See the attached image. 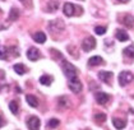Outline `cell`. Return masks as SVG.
<instances>
[{
	"mask_svg": "<svg viewBox=\"0 0 134 130\" xmlns=\"http://www.w3.org/2000/svg\"><path fill=\"white\" fill-rule=\"evenodd\" d=\"M63 71L65 74V77H68V79H73V78H77L78 77V70L77 68L68 63V61H63Z\"/></svg>",
	"mask_w": 134,
	"mask_h": 130,
	"instance_id": "obj_1",
	"label": "cell"
},
{
	"mask_svg": "<svg viewBox=\"0 0 134 130\" xmlns=\"http://www.w3.org/2000/svg\"><path fill=\"white\" fill-rule=\"evenodd\" d=\"M133 79H134L133 74H132L130 71H128V70H124V71H121V73L119 74V84H120L121 87H125L128 83H130Z\"/></svg>",
	"mask_w": 134,
	"mask_h": 130,
	"instance_id": "obj_2",
	"label": "cell"
},
{
	"mask_svg": "<svg viewBox=\"0 0 134 130\" xmlns=\"http://www.w3.org/2000/svg\"><path fill=\"white\" fill-rule=\"evenodd\" d=\"M68 86H69V89L72 91L73 93H79L82 91V83H81V80H79L78 77L73 78V79H69Z\"/></svg>",
	"mask_w": 134,
	"mask_h": 130,
	"instance_id": "obj_3",
	"label": "cell"
},
{
	"mask_svg": "<svg viewBox=\"0 0 134 130\" xmlns=\"http://www.w3.org/2000/svg\"><path fill=\"white\" fill-rule=\"evenodd\" d=\"M96 47V40L93 37H87L82 42V49L84 51H91Z\"/></svg>",
	"mask_w": 134,
	"mask_h": 130,
	"instance_id": "obj_4",
	"label": "cell"
},
{
	"mask_svg": "<svg viewBox=\"0 0 134 130\" xmlns=\"http://www.w3.org/2000/svg\"><path fill=\"white\" fill-rule=\"evenodd\" d=\"M94 98L97 101V103H100V105H106L109 100H110V96L107 94V93H105V92H96L94 93Z\"/></svg>",
	"mask_w": 134,
	"mask_h": 130,
	"instance_id": "obj_5",
	"label": "cell"
},
{
	"mask_svg": "<svg viewBox=\"0 0 134 130\" xmlns=\"http://www.w3.org/2000/svg\"><path fill=\"white\" fill-rule=\"evenodd\" d=\"M27 126L30 130H40V120L36 116H32L27 120Z\"/></svg>",
	"mask_w": 134,
	"mask_h": 130,
	"instance_id": "obj_6",
	"label": "cell"
},
{
	"mask_svg": "<svg viewBox=\"0 0 134 130\" xmlns=\"http://www.w3.org/2000/svg\"><path fill=\"white\" fill-rule=\"evenodd\" d=\"M27 58H28V60H31V61L38 60V59L41 58L40 51L37 50L36 47H31V49H28V51H27Z\"/></svg>",
	"mask_w": 134,
	"mask_h": 130,
	"instance_id": "obj_7",
	"label": "cell"
},
{
	"mask_svg": "<svg viewBox=\"0 0 134 130\" xmlns=\"http://www.w3.org/2000/svg\"><path fill=\"white\" fill-rule=\"evenodd\" d=\"M75 9H77V7L72 4V3H66V4H64V8H63V12H64V14L66 15V17H73L75 13Z\"/></svg>",
	"mask_w": 134,
	"mask_h": 130,
	"instance_id": "obj_8",
	"label": "cell"
},
{
	"mask_svg": "<svg viewBox=\"0 0 134 130\" xmlns=\"http://www.w3.org/2000/svg\"><path fill=\"white\" fill-rule=\"evenodd\" d=\"M121 20H123V24L128 28H132L134 26V18L130 15V14H125L121 17Z\"/></svg>",
	"mask_w": 134,
	"mask_h": 130,
	"instance_id": "obj_9",
	"label": "cell"
},
{
	"mask_svg": "<svg viewBox=\"0 0 134 130\" xmlns=\"http://www.w3.org/2000/svg\"><path fill=\"white\" fill-rule=\"evenodd\" d=\"M113 124L114 126L118 130H123L125 126H126V120H123V119H118V117H114L113 119Z\"/></svg>",
	"mask_w": 134,
	"mask_h": 130,
	"instance_id": "obj_10",
	"label": "cell"
},
{
	"mask_svg": "<svg viewBox=\"0 0 134 130\" xmlns=\"http://www.w3.org/2000/svg\"><path fill=\"white\" fill-rule=\"evenodd\" d=\"M98 78H100V80H102L103 83H109L110 79L113 78V73L111 71H100Z\"/></svg>",
	"mask_w": 134,
	"mask_h": 130,
	"instance_id": "obj_11",
	"label": "cell"
},
{
	"mask_svg": "<svg viewBox=\"0 0 134 130\" xmlns=\"http://www.w3.org/2000/svg\"><path fill=\"white\" fill-rule=\"evenodd\" d=\"M116 38L120 41V42H124V41H128L129 40V36H128V33L125 32V31H123V30H118L116 31Z\"/></svg>",
	"mask_w": 134,
	"mask_h": 130,
	"instance_id": "obj_12",
	"label": "cell"
},
{
	"mask_svg": "<svg viewBox=\"0 0 134 130\" xmlns=\"http://www.w3.org/2000/svg\"><path fill=\"white\" fill-rule=\"evenodd\" d=\"M32 37H33V40L36 42H38V43H43L46 41V35L43 32H36V33H33Z\"/></svg>",
	"mask_w": 134,
	"mask_h": 130,
	"instance_id": "obj_13",
	"label": "cell"
},
{
	"mask_svg": "<svg viewBox=\"0 0 134 130\" xmlns=\"http://www.w3.org/2000/svg\"><path fill=\"white\" fill-rule=\"evenodd\" d=\"M100 64H103V59L101 56H92L88 60V65H91V66H96V65H100Z\"/></svg>",
	"mask_w": 134,
	"mask_h": 130,
	"instance_id": "obj_14",
	"label": "cell"
},
{
	"mask_svg": "<svg viewBox=\"0 0 134 130\" xmlns=\"http://www.w3.org/2000/svg\"><path fill=\"white\" fill-rule=\"evenodd\" d=\"M26 101H27V103H28L31 107H37V106H38V100H37L35 96H32V94H27V96H26Z\"/></svg>",
	"mask_w": 134,
	"mask_h": 130,
	"instance_id": "obj_15",
	"label": "cell"
},
{
	"mask_svg": "<svg viewBox=\"0 0 134 130\" xmlns=\"http://www.w3.org/2000/svg\"><path fill=\"white\" fill-rule=\"evenodd\" d=\"M13 69H14V71H15L17 74H19V75H23V74L27 73V68H26L23 64H15V65L13 66Z\"/></svg>",
	"mask_w": 134,
	"mask_h": 130,
	"instance_id": "obj_16",
	"label": "cell"
},
{
	"mask_svg": "<svg viewBox=\"0 0 134 130\" xmlns=\"http://www.w3.org/2000/svg\"><path fill=\"white\" fill-rule=\"evenodd\" d=\"M124 55L125 56H128V58H130V59H133L134 58V45H130V46H128V47H125L123 50Z\"/></svg>",
	"mask_w": 134,
	"mask_h": 130,
	"instance_id": "obj_17",
	"label": "cell"
},
{
	"mask_svg": "<svg viewBox=\"0 0 134 130\" xmlns=\"http://www.w3.org/2000/svg\"><path fill=\"white\" fill-rule=\"evenodd\" d=\"M18 17H19V10L15 9V8H12L10 13H9V20L14 22V20L18 19Z\"/></svg>",
	"mask_w": 134,
	"mask_h": 130,
	"instance_id": "obj_18",
	"label": "cell"
},
{
	"mask_svg": "<svg viewBox=\"0 0 134 130\" xmlns=\"http://www.w3.org/2000/svg\"><path fill=\"white\" fill-rule=\"evenodd\" d=\"M52 82V77H50V75H42L41 78H40V83L41 84H43V86H50Z\"/></svg>",
	"mask_w": 134,
	"mask_h": 130,
	"instance_id": "obj_19",
	"label": "cell"
},
{
	"mask_svg": "<svg viewBox=\"0 0 134 130\" xmlns=\"http://www.w3.org/2000/svg\"><path fill=\"white\" fill-rule=\"evenodd\" d=\"M59 8V1H50L49 3V5H47V10L50 12V13H54V12H56Z\"/></svg>",
	"mask_w": 134,
	"mask_h": 130,
	"instance_id": "obj_20",
	"label": "cell"
},
{
	"mask_svg": "<svg viewBox=\"0 0 134 130\" xmlns=\"http://www.w3.org/2000/svg\"><path fill=\"white\" fill-rule=\"evenodd\" d=\"M18 102L17 101H12L10 103H9V110L12 111V114H14V115H17L18 114Z\"/></svg>",
	"mask_w": 134,
	"mask_h": 130,
	"instance_id": "obj_21",
	"label": "cell"
},
{
	"mask_svg": "<svg viewBox=\"0 0 134 130\" xmlns=\"http://www.w3.org/2000/svg\"><path fill=\"white\" fill-rule=\"evenodd\" d=\"M94 120H96V122H105V121H106V115L102 114V112L96 114V115H94Z\"/></svg>",
	"mask_w": 134,
	"mask_h": 130,
	"instance_id": "obj_22",
	"label": "cell"
},
{
	"mask_svg": "<svg viewBox=\"0 0 134 130\" xmlns=\"http://www.w3.org/2000/svg\"><path fill=\"white\" fill-rule=\"evenodd\" d=\"M58 103H59V107L64 109V107H66V106H68L69 101H68V98H66V97H60V98H59V101H58Z\"/></svg>",
	"mask_w": 134,
	"mask_h": 130,
	"instance_id": "obj_23",
	"label": "cell"
},
{
	"mask_svg": "<svg viewBox=\"0 0 134 130\" xmlns=\"http://www.w3.org/2000/svg\"><path fill=\"white\" fill-rule=\"evenodd\" d=\"M59 124H60V122H59V120H58V119H51V120L47 122V126L54 129V128H58V126H59Z\"/></svg>",
	"mask_w": 134,
	"mask_h": 130,
	"instance_id": "obj_24",
	"label": "cell"
},
{
	"mask_svg": "<svg viewBox=\"0 0 134 130\" xmlns=\"http://www.w3.org/2000/svg\"><path fill=\"white\" fill-rule=\"evenodd\" d=\"M7 54H8V50L4 46H0V60H5L7 59Z\"/></svg>",
	"mask_w": 134,
	"mask_h": 130,
	"instance_id": "obj_25",
	"label": "cell"
},
{
	"mask_svg": "<svg viewBox=\"0 0 134 130\" xmlns=\"http://www.w3.org/2000/svg\"><path fill=\"white\" fill-rule=\"evenodd\" d=\"M94 32H96V35L102 36V35H105V32H106V27H100V26H97V27L94 28Z\"/></svg>",
	"mask_w": 134,
	"mask_h": 130,
	"instance_id": "obj_26",
	"label": "cell"
},
{
	"mask_svg": "<svg viewBox=\"0 0 134 130\" xmlns=\"http://www.w3.org/2000/svg\"><path fill=\"white\" fill-rule=\"evenodd\" d=\"M119 1H121V3H128L129 0H119Z\"/></svg>",
	"mask_w": 134,
	"mask_h": 130,
	"instance_id": "obj_27",
	"label": "cell"
},
{
	"mask_svg": "<svg viewBox=\"0 0 134 130\" xmlns=\"http://www.w3.org/2000/svg\"><path fill=\"white\" fill-rule=\"evenodd\" d=\"M0 30H5V26H0Z\"/></svg>",
	"mask_w": 134,
	"mask_h": 130,
	"instance_id": "obj_28",
	"label": "cell"
},
{
	"mask_svg": "<svg viewBox=\"0 0 134 130\" xmlns=\"http://www.w3.org/2000/svg\"><path fill=\"white\" fill-rule=\"evenodd\" d=\"M3 126V121H1V119H0V128Z\"/></svg>",
	"mask_w": 134,
	"mask_h": 130,
	"instance_id": "obj_29",
	"label": "cell"
},
{
	"mask_svg": "<svg viewBox=\"0 0 134 130\" xmlns=\"http://www.w3.org/2000/svg\"><path fill=\"white\" fill-rule=\"evenodd\" d=\"M1 88H3V87H1V86H0V89H1Z\"/></svg>",
	"mask_w": 134,
	"mask_h": 130,
	"instance_id": "obj_30",
	"label": "cell"
}]
</instances>
